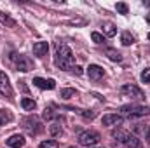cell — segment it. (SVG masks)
<instances>
[{"instance_id": "cell-1", "label": "cell", "mask_w": 150, "mask_h": 148, "mask_svg": "<svg viewBox=\"0 0 150 148\" xmlns=\"http://www.w3.org/2000/svg\"><path fill=\"white\" fill-rule=\"evenodd\" d=\"M54 63L59 70H72L75 66V56L72 49L65 44V42H58L56 44V58Z\"/></svg>"}, {"instance_id": "cell-2", "label": "cell", "mask_w": 150, "mask_h": 148, "mask_svg": "<svg viewBox=\"0 0 150 148\" xmlns=\"http://www.w3.org/2000/svg\"><path fill=\"white\" fill-rule=\"evenodd\" d=\"M112 136L115 140H119L126 148H142L143 147L142 140L136 134H129V132H124V131H115Z\"/></svg>"}, {"instance_id": "cell-3", "label": "cell", "mask_w": 150, "mask_h": 148, "mask_svg": "<svg viewBox=\"0 0 150 148\" xmlns=\"http://www.w3.org/2000/svg\"><path fill=\"white\" fill-rule=\"evenodd\" d=\"M150 113V106H140V105H124L120 108V115L127 117V118H138V117H145Z\"/></svg>"}, {"instance_id": "cell-4", "label": "cell", "mask_w": 150, "mask_h": 148, "mask_svg": "<svg viewBox=\"0 0 150 148\" xmlns=\"http://www.w3.org/2000/svg\"><path fill=\"white\" fill-rule=\"evenodd\" d=\"M100 140H101V136H100V132H96V131H84V132H80L79 134V145H82V147H96L98 143H100Z\"/></svg>"}, {"instance_id": "cell-5", "label": "cell", "mask_w": 150, "mask_h": 148, "mask_svg": "<svg viewBox=\"0 0 150 148\" xmlns=\"http://www.w3.org/2000/svg\"><path fill=\"white\" fill-rule=\"evenodd\" d=\"M21 125H23V129H25L30 136H35V134H38V132L42 131V124H40V120H38L35 115H30V117L23 118Z\"/></svg>"}, {"instance_id": "cell-6", "label": "cell", "mask_w": 150, "mask_h": 148, "mask_svg": "<svg viewBox=\"0 0 150 148\" xmlns=\"http://www.w3.org/2000/svg\"><path fill=\"white\" fill-rule=\"evenodd\" d=\"M120 94L124 98H131V99H145V94L134 84H124L120 87Z\"/></svg>"}, {"instance_id": "cell-7", "label": "cell", "mask_w": 150, "mask_h": 148, "mask_svg": "<svg viewBox=\"0 0 150 148\" xmlns=\"http://www.w3.org/2000/svg\"><path fill=\"white\" fill-rule=\"evenodd\" d=\"M11 59L16 63V68H18L19 72H30V70H32V61H30L26 56L16 54V52H11Z\"/></svg>"}, {"instance_id": "cell-8", "label": "cell", "mask_w": 150, "mask_h": 148, "mask_svg": "<svg viewBox=\"0 0 150 148\" xmlns=\"http://www.w3.org/2000/svg\"><path fill=\"white\" fill-rule=\"evenodd\" d=\"M0 94L5 98H12V85L9 82V77L4 72H0Z\"/></svg>"}, {"instance_id": "cell-9", "label": "cell", "mask_w": 150, "mask_h": 148, "mask_svg": "<svg viewBox=\"0 0 150 148\" xmlns=\"http://www.w3.org/2000/svg\"><path fill=\"white\" fill-rule=\"evenodd\" d=\"M122 120H124V117L120 113H108L101 118L103 125H119V124H122Z\"/></svg>"}, {"instance_id": "cell-10", "label": "cell", "mask_w": 150, "mask_h": 148, "mask_svg": "<svg viewBox=\"0 0 150 148\" xmlns=\"http://www.w3.org/2000/svg\"><path fill=\"white\" fill-rule=\"evenodd\" d=\"M87 75H89L91 80H100V78H103L105 70H103L100 65H89V68H87Z\"/></svg>"}, {"instance_id": "cell-11", "label": "cell", "mask_w": 150, "mask_h": 148, "mask_svg": "<svg viewBox=\"0 0 150 148\" xmlns=\"http://www.w3.org/2000/svg\"><path fill=\"white\" fill-rule=\"evenodd\" d=\"M33 84L37 85L38 89H49V91L56 87V82H54L52 78L45 80V78H40V77H35V78H33Z\"/></svg>"}, {"instance_id": "cell-12", "label": "cell", "mask_w": 150, "mask_h": 148, "mask_svg": "<svg viewBox=\"0 0 150 148\" xmlns=\"http://www.w3.org/2000/svg\"><path fill=\"white\" fill-rule=\"evenodd\" d=\"M25 136H21V134H12L9 140H7V147L11 148H21L25 147Z\"/></svg>"}, {"instance_id": "cell-13", "label": "cell", "mask_w": 150, "mask_h": 148, "mask_svg": "<svg viewBox=\"0 0 150 148\" xmlns=\"http://www.w3.org/2000/svg\"><path fill=\"white\" fill-rule=\"evenodd\" d=\"M47 51H49V44L47 42H37V44H33V54L37 58H44L47 54Z\"/></svg>"}, {"instance_id": "cell-14", "label": "cell", "mask_w": 150, "mask_h": 148, "mask_svg": "<svg viewBox=\"0 0 150 148\" xmlns=\"http://www.w3.org/2000/svg\"><path fill=\"white\" fill-rule=\"evenodd\" d=\"M0 23H2L4 26H7V28H14V26H16V21H14L7 12H2V11H0Z\"/></svg>"}, {"instance_id": "cell-15", "label": "cell", "mask_w": 150, "mask_h": 148, "mask_svg": "<svg viewBox=\"0 0 150 148\" xmlns=\"http://www.w3.org/2000/svg\"><path fill=\"white\" fill-rule=\"evenodd\" d=\"M42 117H44L45 120H59V118H61V113L54 111L52 108H45L44 113H42Z\"/></svg>"}, {"instance_id": "cell-16", "label": "cell", "mask_w": 150, "mask_h": 148, "mask_svg": "<svg viewBox=\"0 0 150 148\" xmlns=\"http://www.w3.org/2000/svg\"><path fill=\"white\" fill-rule=\"evenodd\" d=\"M101 28H103V32H105L107 37H115V33H117V28H115L113 23H103Z\"/></svg>"}, {"instance_id": "cell-17", "label": "cell", "mask_w": 150, "mask_h": 148, "mask_svg": "<svg viewBox=\"0 0 150 148\" xmlns=\"http://www.w3.org/2000/svg\"><path fill=\"white\" fill-rule=\"evenodd\" d=\"M21 106H23L26 111H32V110H35L37 103H35L32 98H23V99H21Z\"/></svg>"}, {"instance_id": "cell-18", "label": "cell", "mask_w": 150, "mask_h": 148, "mask_svg": "<svg viewBox=\"0 0 150 148\" xmlns=\"http://www.w3.org/2000/svg\"><path fill=\"white\" fill-rule=\"evenodd\" d=\"M49 132H51L52 136H59V134L63 132V127H61V124H59V122H54V124H51V125H49Z\"/></svg>"}, {"instance_id": "cell-19", "label": "cell", "mask_w": 150, "mask_h": 148, "mask_svg": "<svg viewBox=\"0 0 150 148\" xmlns=\"http://www.w3.org/2000/svg\"><path fill=\"white\" fill-rule=\"evenodd\" d=\"M107 56L112 59V61H122V54L119 52V51H115V49H107Z\"/></svg>"}, {"instance_id": "cell-20", "label": "cell", "mask_w": 150, "mask_h": 148, "mask_svg": "<svg viewBox=\"0 0 150 148\" xmlns=\"http://www.w3.org/2000/svg\"><path fill=\"white\" fill-rule=\"evenodd\" d=\"M120 42H122V45H133L134 44V37L129 32H124L122 37H120Z\"/></svg>"}, {"instance_id": "cell-21", "label": "cell", "mask_w": 150, "mask_h": 148, "mask_svg": "<svg viewBox=\"0 0 150 148\" xmlns=\"http://www.w3.org/2000/svg\"><path fill=\"white\" fill-rule=\"evenodd\" d=\"M11 120H12V115H11V111L0 110V125H4V124H7V122H11Z\"/></svg>"}, {"instance_id": "cell-22", "label": "cell", "mask_w": 150, "mask_h": 148, "mask_svg": "<svg viewBox=\"0 0 150 148\" xmlns=\"http://www.w3.org/2000/svg\"><path fill=\"white\" fill-rule=\"evenodd\" d=\"M77 94V91L75 89H61V92H59V98H65V99H68V98H72Z\"/></svg>"}, {"instance_id": "cell-23", "label": "cell", "mask_w": 150, "mask_h": 148, "mask_svg": "<svg viewBox=\"0 0 150 148\" xmlns=\"http://www.w3.org/2000/svg\"><path fill=\"white\" fill-rule=\"evenodd\" d=\"M38 148H59L58 141H42Z\"/></svg>"}, {"instance_id": "cell-24", "label": "cell", "mask_w": 150, "mask_h": 148, "mask_svg": "<svg viewBox=\"0 0 150 148\" xmlns=\"http://www.w3.org/2000/svg\"><path fill=\"white\" fill-rule=\"evenodd\" d=\"M115 9H117L120 14H127V5H126L124 2H119V4L115 5Z\"/></svg>"}, {"instance_id": "cell-25", "label": "cell", "mask_w": 150, "mask_h": 148, "mask_svg": "<svg viewBox=\"0 0 150 148\" xmlns=\"http://www.w3.org/2000/svg\"><path fill=\"white\" fill-rule=\"evenodd\" d=\"M91 38H93V42H96V44H103V42H105L103 35H100V33H96V32H93Z\"/></svg>"}, {"instance_id": "cell-26", "label": "cell", "mask_w": 150, "mask_h": 148, "mask_svg": "<svg viewBox=\"0 0 150 148\" xmlns=\"http://www.w3.org/2000/svg\"><path fill=\"white\" fill-rule=\"evenodd\" d=\"M142 82H143V84H150V68L143 70V73H142Z\"/></svg>"}, {"instance_id": "cell-27", "label": "cell", "mask_w": 150, "mask_h": 148, "mask_svg": "<svg viewBox=\"0 0 150 148\" xmlns=\"http://www.w3.org/2000/svg\"><path fill=\"white\" fill-rule=\"evenodd\" d=\"M80 113H82L86 118H94V115H96L94 111H87V110H86V111H80Z\"/></svg>"}, {"instance_id": "cell-28", "label": "cell", "mask_w": 150, "mask_h": 148, "mask_svg": "<svg viewBox=\"0 0 150 148\" xmlns=\"http://www.w3.org/2000/svg\"><path fill=\"white\" fill-rule=\"evenodd\" d=\"M70 72H74L75 75H82V68H80V66H77V65H75L74 68H72V70H70Z\"/></svg>"}, {"instance_id": "cell-29", "label": "cell", "mask_w": 150, "mask_h": 148, "mask_svg": "<svg viewBox=\"0 0 150 148\" xmlns=\"http://www.w3.org/2000/svg\"><path fill=\"white\" fill-rule=\"evenodd\" d=\"M145 19H147V23L150 25V12H149V14H145Z\"/></svg>"}, {"instance_id": "cell-30", "label": "cell", "mask_w": 150, "mask_h": 148, "mask_svg": "<svg viewBox=\"0 0 150 148\" xmlns=\"http://www.w3.org/2000/svg\"><path fill=\"white\" fill-rule=\"evenodd\" d=\"M145 134H147V141H149V143H150V129H149V131H147V132H145Z\"/></svg>"}, {"instance_id": "cell-31", "label": "cell", "mask_w": 150, "mask_h": 148, "mask_svg": "<svg viewBox=\"0 0 150 148\" xmlns=\"http://www.w3.org/2000/svg\"><path fill=\"white\" fill-rule=\"evenodd\" d=\"M143 4H145V5H147V7H150V0H145V2H143Z\"/></svg>"}, {"instance_id": "cell-32", "label": "cell", "mask_w": 150, "mask_h": 148, "mask_svg": "<svg viewBox=\"0 0 150 148\" xmlns=\"http://www.w3.org/2000/svg\"><path fill=\"white\" fill-rule=\"evenodd\" d=\"M149 40H150V33H149Z\"/></svg>"}, {"instance_id": "cell-33", "label": "cell", "mask_w": 150, "mask_h": 148, "mask_svg": "<svg viewBox=\"0 0 150 148\" xmlns=\"http://www.w3.org/2000/svg\"><path fill=\"white\" fill-rule=\"evenodd\" d=\"M70 148H75V147H70Z\"/></svg>"}, {"instance_id": "cell-34", "label": "cell", "mask_w": 150, "mask_h": 148, "mask_svg": "<svg viewBox=\"0 0 150 148\" xmlns=\"http://www.w3.org/2000/svg\"><path fill=\"white\" fill-rule=\"evenodd\" d=\"M91 148H94V147H91Z\"/></svg>"}]
</instances>
